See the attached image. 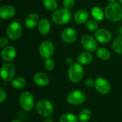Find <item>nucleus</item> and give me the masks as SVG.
<instances>
[{"mask_svg":"<svg viewBox=\"0 0 122 122\" xmlns=\"http://www.w3.org/2000/svg\"><path fill=\"white\" fill-rule=\"evenodd\" d=\"M105 17L112 22H118L122 19V6L117 2H110L104 9Z\"/></svg>","mask_w":122,"mask_h":122,"instance_id":"f257e3e1","label":"nucleus"},{"mask_svg":"<svg viewBox=\"0 0 122 122\" xmlns=\"http://www.w3.org/2000/svg\"><path fill=\"white\" fill-rule=\"evenodd\" d=\"M84 74V68L79 62H74L69 66L68 69V78L72 83H79L83 79Z\"/></svg>","mask_w":122,"mask_h":122,"instance_id":"f03ea898","label":"nucleus"},{"mask_svg":"<svg viewBox=\"0 0 122 122\" xmlns=\"http://www.w3.org/2000/svg\"><path fill=\"white\" fill-rule=\"evenodd\" d=\"M71 12L69 9L61 8L55 11L52 14V21L59 25H64L68 24L71 19Z\"/></svg>","mask_w":122,"mask_h":122,"instance_id":"7ed1b4c3","label":"nucleus"},{"mask_svg":"<svg viewBox=\"0 0 122 122\" xmlns=\"http://www.w3.org/2000/svg\"><path fill=\"white\" fill-rule=\"evenodd\" d=\"M36 112L44 117H50L54 112V107L51 102L47 99H42L39 100L35 105Z\"/></svg>","mask_w":122,"mask_h":122,"instance_id":"20e7f679","label":"nucleus"},{"mask_svg":"<svg viewBox=\"0 0 122 122\" xmlns=\"http://www.w3.org/2000/svg\"><path fill=\"white\" fill-rule=\"evenodd\" d=\"M19 102L21 109L26 112H30L34 107V97L29 92H23L19 96Z\"/></svg>","mask_w":122,"mask_h":122,"instance_id":"39448f33","label":"nucleus"},{"mask_svg":"<svg viewBox=\"0 0 122 122\" xmlns=\"http://www.w3.org/2000/svg\"><path fill=\"white\" fill-rule=\"evenodd\" d=\"M22 34L21 25L17 21H12L6 28V35L11 40H17Z\"/></svg>","mask_w":122,"mask_h":122,"instance_id":"423d86ee","label":"nucleus"},{"mask_svg":"<svg viewBox=\"0 0 122 122\" xmlns=\"http://www.w3.org/2000/svg\"><path fill=\"white\" fill-rule=\"evenodd\" d=\"M67 102L71 105H80L83 104L86 100V96L84 93L80 90H74L71 92L66 97Z\"/></svg>","mask_w":122,"mask_h":122,"instance_id":"0eeeda50","label":"nucleus"},{"mask_svg":"<svg viewBox=\"0 0 122 122\" xmlns=\"http://www.w3.org/2000/svg\"><path fill=\"white\" fill-rule=\"evenodd\" d=\"M82 47L89 52H94L98 49L97 41L95 38L89 34L84 35L81 39Z\"/></svg>","mask_w":122,"mask_h":122,"instance_id":"6e6552de","label":"nucleus"},{"mask_svg":"<svg viewBox=\"0 0 122 122\" xmlns=\"http://www.w3.org/2000/svg\"><path fill=\"white\" fill-rule=\"evenodd\" d=\"M39 52L41 56H42L43 58H51V56L54 53V44L49 40H45L42 41L39 46Z\"/></svg>","mask_w":122,"mask_h":122,"instance_id":"1a4fd4ad","label":"nucleus"},{"mask_svg":"<svg viewBox=\"0 0 122 122\" xmlns=\"http://www.w3.org/2000/svg\"><path fill=\"white\" fill-rule=\"evenodd\" d=\"M15 75V67L11 63L4 64L1 69V78L4 81H10Z\"/></svg>","mask_w":122,"mask_h":122,"instance_id":"9d476101","label":"nucleus"},{"mask_svg":"<svg viewBox=\"0 0 122 122\" xmlns=\"http://www.w3.org/2000/svg\"><path fill=\"white\" fill-rule=\"evenodd\" d=\"M95 89L102 94H107L111 89V86L109 81L104 78H97L95 80Z\"/></svg>","mask_w":122,"mask_h":122,"instance_id":"9b49d317","label":"nucleus"},{"mask_svg":"<svg viewBox=\"0 0 122 122\" xmlns=\"http://www.w3.org/2000/svg\"><path fill=\"white\" fill-rule=\"evenodd\" d=\"M61 37L65 43L71 44L76 41L77 38V33L72 28H66L62 31Z\"/></svg>","mask_w":122,"mask_h":122,"instance_id":"f8f14e48","label":"nucleus"},{"mask_svg":"<svg viewBox=\"0 0 122 122\" xmlns=\"http://www.w3.org/2000/svg\"><path fill=\"white\" fill-rule=\"evenodd\" d=\"M94 36L97 41L102 44H107L109 42L112 37L111 32L104 29H99L95 31Z\"/></svg>","mask_w":122,"mask_h":122,"instance_id":"ddd939ff","label":"nucleus"},{"mask_svg":"<svg viewBox=\"0 0 122 122\" xmlns=\"http://www.w3.org/2000/svg\"><path fill=\"white\" fill-rule=\"evenodd\" d=\"M16 56V50L12 46H7L4 47L1 52V59L5 61H12Z\"/></svg>","mask_w":122,"mask_h":122,"instance_id":"4468645a","label":"nucleus"},{"mask_svg":"<svg viewBox=\"0 0 122 122\" xmlns=\"http://www.w3.org/2000/svg\"><path fill=\"white\" fill-rule=\"evenodd\" d=\"M16 14L15 9L10 5H4L0 8V17L3 20H9L12 19Z\"/></svg>","mask_w":122,"mask_h":122,"instance_id":"2eb2a0df","label":"nucleus"},{"mask_svg":"<svg viewBox=\"0 0 122 122\" xmlns=\"http://www.w3.org/2000/svg\"><path fill=\"white\" fill-rule=\"evenodd\" d=\"M89 14L87 10L81 9L76 11L74 14V21L78 24H84L88 21Z\"/></svg>","mask_w":122,"mask_h":122,"instance_id":"dca6fc26","label":"nucleus"},{"mask_svg":"<svg viewBox=\"0 0 122 122\" xmlns=\"http://www.w3.org/2000/svg\"><path fill=\"white\" fill-rule=\"evenodd\" d=\"M39 22V17L38 14H36V13H31L26 16L24 21V24L27 29H31L34 28L36 25H38Z\"/></svg>","mask_w":122,"mask_h":122,"instance_id":"f3484780","label":"nucleus"},{"mask_svg":"<svg viewBox=\"0 0 122 122\" xmlns=\"http://www.w3.org/2000/svg\"><path fill=\"white\" fill-rule=\"evenodd\" d=\"M34 82L39 86H46L49 83L48 76L43 72H37L33 77Z\"/></svg>","mask_w":122,"mask_h":122,"instance_id":"a211bd4d","label":"nucleus"},{"mask_svg":"<svg viewBox=\"0 0 122 122\" xmlns=\"http://www.w3.org/2000/svg\"><path fill=\"white\" fill-rule=\"evenodd\" d=\"M51 29V23L49 20L46 18H42L39 20L38 24V31L39 32L43 35H47Z\"/></svg>","mask_w":122,"mask_h":122,"instance_id":"6ab92c4d","label":"nucleus"},{"mask_svg":"<svg viewBox=\"0 0 122 122\" xmlns=\"http://www.w3.org/2000/svg\"><path fill=\"white\" fill-rule=\"evenodd\" d=\"M93 60L92 54L89 51H84L79 54L77 56V61L81 65L89 64Z\"/></svg>","mask_w":122,"mask_h":122,"instance_id":"aec40b11","label":"nucleus"},{"mask_svg":"<svg viewBox=\"0 0 122 122\" xmlns=\"http://www.w3.org/2000/svg\"><path fill=\"white\" fill-rule=\"evenodd\" d=\"M26 82L25 79H24L23 77H21V76H17L16 78H14L11 81V86L14 87V89H23L26 86Z\"/></svg>","mask_w":122,"mask_h":122,"instance_id":"412c9836","label":"nucleus"},{"mask_svg":"<svg viewBox=\"0 0 122 122\" xmlns=\"http://www.w3.org/2000/svg\"><path fill=\"white\" fill-rule=\"evenodd\" d=\"M92 15L96 21H102L105 16L104 11L99 6H94L92 9Z\"/></svg>","mask_w":122,"mask_h":122,"instance_id":"4be33fe9","label":"nucleus"},{"mask_svg":"<svg viewBox=\"0 0 122 122\" xmlns=\"http://www.w3.org/2000/svg\"><path fill=\"white\" fill-rule=\"evenodd\" d=\"M97 55L99 59H101L102 60H104V61H107V60L109 59L111 57V54H110L109 51L104 47L98 48L97 50Z\"/></svg>","mask_w":122,"mask_h":122,"instance_id":"5701e85b","label":"nucleus"},{"mask_svg":"<svg viewBox=\"0 0 122 122\" xmlns=\"http://www.w3.org/2000/svg\"><path fill=\"white\" fill-rule=\"evenodd\" d=\"M79 117L74 114L67 113L61 116L59 122H79Z\"/></svg>","mask_w":122,"mask_h":122,"instance_id":"b1692460","label":"nucleus"},{"mask_svg":"<svg viewBox=\"0 0 122 122\" xmlns=\"http://www.w3.org/2000/svg\"><path fill=\"white\" fill-rule=\"evenodd\" d=\"M78 117L81 122H87L92 117V112L89 109H84L79 113Z\"/></svg>","mask_w":122,"mask_h":122,"instance_id":"393cba45","label":"nucleus"},{"mask_svg":"<svg viewBox=\"0 0 122 122\" xmlns=\"http://www.w3.org/2000/svg\"><path fill=\"white\" fill-rule=\"evenodd\" d=\"M112 49L116 53L122 54V36H119L114 41Z\"/></svg>","mask_w":122,"mask_h":122,"instance_id":"a878e982","label":"nucleus"},{"mask_svg":"<svg viewBox=\"0 0 122 122\" xmlns=\"http://www.w3.org/2000/svg\"><path fill=\"white\" fill-rule=\"evenodd\" d=\"M44 6L49 11H55L58 6L57 0H43Z\"/></svg>","mask_w":122,"mask_h":122,"instance_id":"bb28decb","label":"nucleus"},{"mask_svg":"<svg viewBox=\"0 0 122 122\" xmlns=\"http://www.w3.org/2000/svg\"><path fill=\"white\" fill-rule=\"evenodd\" d=\"M44 69L46 71H51L54 70V69L55 67V62L51 58L45 59V60L44 61Z\"/></svg>","mask_w":122,"mask_h":122,"instance_id":"cd10ccee","label":"nucleus"},{"mask_svg":"<svg viewBox=\"0 0 122 122\" xmlns=\"http://www.w3.org/2000/svg\"><path fill=\"white\" fill-rule=\"evenodd\" d=\"M86 27L91 31H97L98 30L99 24L95 19H90L86 22Z\"/></svg>","mask_w":122,"mask_h":122,"instance_id":"c85d7f7f","label":"nucleus"},{"mask_svg":"<svg viewBox=\"0 0 122 122\" xmlns=\"http://www.w3.org/2000/svg\"><path fill=\"white\" fill-rule=\"evenodd\" d=\"M63 5L64 8L70 9L75 5V0H63Z\"/></svg>","mask_w":122,"mask_h":122,"instance_id":"c756f323","label":"nucleus"},{"mask_svg":"<svg viewBox=\"0 0 122 122\" xmlns=\"http://www.w3.org/2000/svg\"><path fill=\"white\" fill-rule=\"evenodd\" d=\"M6 99V92L3 89V88H0V103H4Z\"/></svg>","mask_w":122,"mask_h":122,"instance_id":"7c9ffc66","label":"nucleus"},{"mask_svg":"<svg viewBox=\"0 0 122 122\" xmlns=\"http://www.w3.org/2000/svg\"><path fill=\"white\" fill-rule=\"evenodd\" d=\"M94 84H95V81H94V80H93L92 79H91V78H88V79H86V81H85V85H86L87 87H89V88H90V87L94 86Z\"/></svg>","mask_w":122,"mask_h":122,"instance_id":"2f4dec72","label":"nucleus"},{"mask_svg":"<svg viewBox=\"0 0 122 122\" xmlns=\"http://www.w3.org/2000/svg\"><path fill=\"white\" fill-rule=\"evenodd\" d=\"M8 39L6 37H1L0 39V46L1 47H6L8 45Z\"/></svg>","mask_w":122,"mask_h":122,"instance_id":"473e14b6","label":"nucleus"},{"mask_svg":"<svg viewBox=\"0 0 122 122\" xmlns=\"http://www.w3.org/2000/svg\"><path fill=\"white\" fill-rule=\"evenodd\" d=\"M66 63L68 65H69V66H71V64H73L74 63L73 58H72V57H67L66 59Z\"/></svg>","mask_w":122,"mask_h":122,"instance_id":"72a5a7b5","label":"nucleus"},{"mask_svg":"<svg viewBox=\"0 0 122 122\" xmlns=\"http://www.w3.org/2000/svg\"><path fill=\"white\" fill-rule=\"evenodd\" d=\"M44 122H53V120H52L51 119H50V118H46V119L44 121Z\"/></svg>","mask_w":122,"mask_h":122,"instance_id":"f704fd0d","label":"nucleus"},{"mask_svg":"<svg viewBox=\"0 0 122 122\" xmlns=\"http://www.w3.org/2000/svg\"><path fill=\"white\" fill-rule=\"evenodd\" d=\"M119 33H120L121 36H122V26H121L120 29H119Z\"/></svg>","mask_w":122,"mask_h":122,"instance_id":"c9c22d12","label":"nucleus"},{"mask_svg":"<svg viewBox=\"0 0 122 122\" xmlns=\"http://www.w3.org/2000/svg\"><path fill=\"white\" fill-rule=\"evenodd\" d=\"M11 122H21V121H19V120H13V121H11Z\"/></svg>","mask_w":122,"mask_h":122,"instance_id":"e433bc0d","label":"nucleus"},{"mask_svg":"<svg viewBox=\"0 0 122 122\" xmlns=\"http://www.w3.org/2000/svg\"><path fill=\"white\" fill-rule=\"evenodd\" d=\"M108 1H109V2H115L117 0H107Z\"/></svg>","mask_w":122,"mask_h":122,"instance_id":"4c0bfd02","label":"nucleus"},{"mask_svg":"<svg viewBox=\"0 0 122 122\" xmlns=\"http://www.w3.org/2000/svg\"><path fill=\"white\" fill-rule=\"evenodd\" d=\"M119 1L120 4H122V0H119Z\"/></svg>","mask_w":122,"mask_h":122,"instance_id":"58836bf2","label":"nucleus"}]
</instances>
